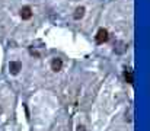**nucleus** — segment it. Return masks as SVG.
Returning <instances> with one entry per match:
<instances>
[{"label":"nucleus","mask_w":150,"mask_h":131,"mask_svg":"<svg viewBox=\"0 0 150 131\" xmlns=\"http://www.w3.org/2000/svg\"><path fill=\"white\" fill-rule=\"evenodd\" d=\"M108 38H109L108 31H106V29H103V28H100L99 31H98V34H96V42L103 44V42H106V41H108Z\"/></svg>","instance_id":"f257e3e1"},{"label":"nucleus","mask_w":150,"mask_h":131,"mask_svg":"<svg viewBox=\"0 0 150 131\" xmlns=\"http://www.w3.org/2000/svg\"><path fill=\"white\" fill-rule=\"evenodd\" d=\"M21 69H22V64L19 61H10L9 63V70H10L12 74H18Z\"/></svg>","instance_id":"f03ea898"},{"label":"nucleus","mask_w":150,"mask_h":131,"mask_svg":"<svg viewBox=\"0 0 150 131\" xmlns=\"http://www.w3.org/2000/svg\"><path fill=\"white\" fill-rule=\"evenodd\" d=\"M31 16H32V10H31L29 6H25V7L21 9V18L22 19L28 21V19H31Z\"/></svg>","instance_id":"7ed1b4c3"},{"label":"nucleus","mask_w":150,"mask_h":131,"mask_svg":"<svg viewBox=\"0 0 150 131\" xmlns=\"http://www.w3.org/2000/svg\"><path fill=\"white\" fill-rule=\"evenodd\" d=\"M61 67H63V61H61L60 58H54V60L51 61V69H52L54 72H60Z\"/></svg>","instance_id":"20e7f679"},{"label":"nucleus","mask_w":150,"mask_h":131,"mask_svg":"<svg viewBox=\"0 0 150 131\" xmlns=\"http://www.w3.org/2000/svg\"><path fill=\"white\" fill-rule=\"evenodd\" d=\"M0 114H1V106H0Z\"/></svg>","instance_id":"6e6552de"},{"label":"nucleus","mask_w":150,"mask_h":131,"mask_svg":"<svg viewBox=\"0 0 150 131\" xmlns=\"http://www.w3.org/2000/svg\"><path fill=\"white\" fill-rule=\"evenodd\" d=\"M83 16H85V7H82V6H80V7H77V9H76V12H74V19H77V21H79V19H82Z\"/></svg>","instance_id":"423d86ee"},{"label":"nucleus","mask_w":150,"mask_h":131,"mask_svg":"<svg viewBox=\"0 0 150 131\" xmlns=\"http://www.w3.org/2000/svg\"><path fill=\"white\" fill-rule=\"evenodd\" d=\"M124 77H125V82L127 83H130V85H133V82H134V77H133V72L128 69V70H125V73H124Z\"/></svg>","instance_id":"39448f33"},{"label":"nucleus","mask_w":150,"mask_h":131,"mask_svg":"<svg viewBox=\"0 0 150 131\" xmlns=\"http://www.w3.org/2000/svg\"><path fill=\"white\" fill-rule=\"evenodd\" d=\"M77 131H86V128H85L83 125H79V127H77Z\"/></svg>","instance_id":"0eeeda50"}]
</instances>
